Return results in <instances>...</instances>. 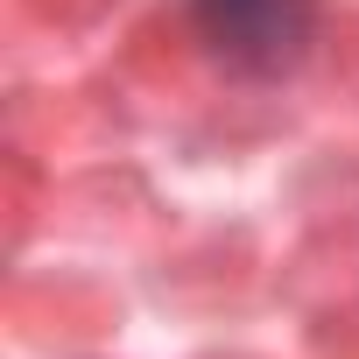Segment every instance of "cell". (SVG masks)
<instances>
[{
	"label": "cell",
	"instance_id": "6da1fadb",
	"mask_svg": "<svg viewBox=\"0 0 359 359\" xmlns=\"http://www.w3.org/2000/svg\"><path fill=\"white\" fill-rule=\"evenodd\" d=\"M191 22L219 64L247 78H282L317 36V0H191Z\"/></svg>",
	"mask_w": 359,
	"mask_h": 359
}]
</instances>
